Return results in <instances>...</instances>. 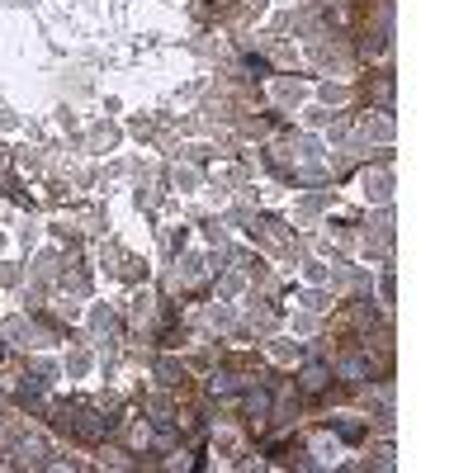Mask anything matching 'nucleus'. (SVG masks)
Masks as SVG:
<instances>
[{
	"mask_svg": "<svg viewBox=\"0 0 473 473\" xmlns=\"http://www.w3.org/2000/svg\"><path fill=\"white\" fill-rule=\"evenodd\" d=\"M327 384V365H308L303 369V388H322Z\"/></svg>",
	"mask_w": 473,
	"mask_h": 473,
	"instance_id": "f257e3e1",
	"label": "nucleus"
},
{
	"mask_svg": "<svg viewBox=\"0 0 473 473\" xmlns=\"http://www.w3.org/2000/svg\"><path fill=\"white\" fill-rule=\"evenodd\" d=\"M76 431H80V436H100V431H105V421H95V412H80Z\"/></svg>",
	"mask_w": 473,
	"mask_h": 473,
	"instance_id": "f03ea898",
	"label": "nucleus"
},
{
	"mask_svg": "<svg viewBox=\"0 0 473 473\" xmlns=\"http://www.w3.org/2000/svg\"><path fill=\"white\" fill-rule=\"evenodd\" d=\"M213 393H223V397H227V393H237V384L227 379V374H218V379H213Z\"/></svg>",
	"mask_w": 473,
	"mask_h": 473,
	"instance_id": "7ed1b4c3",
	"label": "nucleus"
},
{
	"mask_svg": "<svg viewBox=\"0 0 473 473\" xmlns=\"http://www.w3.org/2000/svg\"><path fill=\"white\" fill-rule=\"evenodd\" d=\"M0 355H5V345H0Z\"/></svg>",
	"mask_w": 473,
	"mask_h": 473,
	"instance_id": "20e7f679",
	"label": "nucleus"
}]
</instances>
